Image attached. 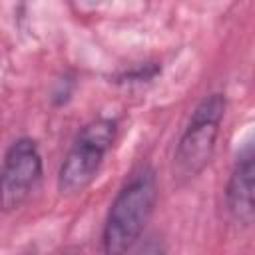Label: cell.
Returning a JSON list of instances; mask_svg holds the SVG:
<instances>
[{"mask_svg": "<svg viewBox=\"0 0 255 255\" xmlns=\"http://www.w3.org/2000/svg\"><path fill=\"white\" fill-rule=\"evenodd\" d=\"M42 153L32 137L14 139L0 165V211L20 209L42 179Z\"/></svg>", "mask_w": 255, "mask_h": 255, "instance_id": "cell-4", "label": "cell"}, {"mask_svg": "<svg viewBox=\"0 0 255 255\" xmlns=\"http://www.w3.org/2000/svg\"><path fill=\"white\" fill-rule=\"evenodd\" d=\"M159 72H161V66L157 62H143V64H137V66L118 74L114 82H118V84H143V82H151Z\"/></svg>", "mask_w": 255, "mask_h": 255, "instance_id": "cell-6", "label": "cell"}, {"mask_svg": "<svg viewBox=\"0 0 255 255\" xmlns=\"http://www.w3.org/2000/svg\"><path fill=\"white\" fill-rule=\"evenodd\" d=\"M116 137L118 122L112 118L90 120L78 131L58 171V189L62 195H78L94 183Z\"/></svg>", "mask_w": 255, "mask_h": 255, "instance_id": "cell-3", "label": "cell"}, {"mask_svg": "<svg viewBox=\"0 0 255 255\" xmlns=\"http://www.w3.org/2000/svg\"><path fill=\"white\" fill-rule=\"evenodd\" d=\"M227 112V98L221 92L205 96L191 112L173 151V167L179 177L199 175L213 159L219 129Z\"/></svg>", "mask_w": 255, "mask_h": 255, "instance_id": "cell-2", "label": "cell"}, {"mask_svg": "<svg viewBox=\"0 0 255 255\" xmlns=\"http://www.w3.org/2000/svg\"><path fill=\"white\" fill-rule=\"evenodd\" d=\"M157 203V177L149 165L139 167L116 193L102 231V249L120 255L141 239Z\"/></svg>", "mask_w": 255, "mask_h": 255, "instance_id": "cell-1", "label": "cell"}, {"mask_svg": "<svg viewBox=\"0 0 255 255\" xmlns=\"http://www.w3.org/2000/svg\"><path fill=\"white\" fill-rule=\"evenodd\" d=\"M253 181H255V153L249 143L239 151L225 185V207L233 217V221H237L243 227H251L255 219Z\"/></svg>", "mask_w": 255, "mask_h": 255, "instance_id": "cell-5", "label": "cell"}]
</instances>
